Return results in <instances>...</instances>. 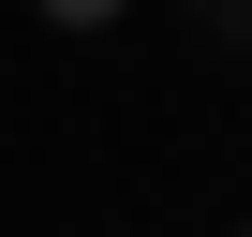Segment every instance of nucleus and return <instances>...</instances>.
Wrapping results in <instances>:
<instances>
[{"label": "nucleus", "mask_w": 252, "mask_h": 237, "mask_svg": "<svg viewBox=\"0 0 252 237\" xmlns=\"http://www.w3.org/2000/svg\"><path fill=\"white\" fill-rule=\"evenodd\" d=\"M30 15H45V30H104L119 0H30Z\"/></svg>", "instance_id": "nucleus-1"}]
</instances>
